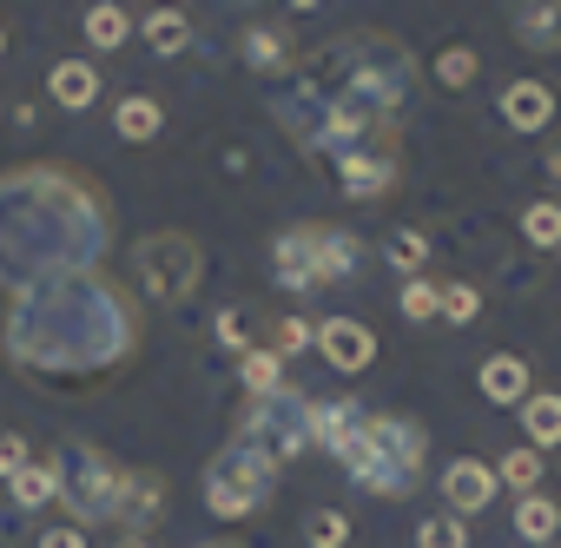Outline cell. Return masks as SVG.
<instances>
[{"label": "cell", "mask_w": 561, "mask_h": 548, "mask_svg": "<svg viewBox=\"0 0 561 548\" xmlns=\"http://www.w3.org/2000/svg\"><path fill=\"white\" fill-rule=\"evenodd\" d=\"M416 60L397 34L357 27L291 60L285 87H271V119L305 159H344L370 139L397 133V113L410 106Z\"/></svg>", "instance_id": "1"}, {"label": "cell", "mask_w": 561, "mask_h": 548, "mask_svg": "<svg viewBox=\"0 0 561 548\" xmlns=\"http://www.w3.org/2000/svg\"><path fill=\"white\" fill-rule=\"evenodd\" d=\"M146 338V318L133 292L106 271H54V278H21L0 311V351L21 377H106L119 370Z\"/></svg>", "instance_id": "2"}, {"label": "cell", "mask_w": 561, "mask_h": 548, "mask_svg": "<svg viewBox=\"0 0 561 548\" xmlns=\"http://www.w3.org/2000/svg\"><path fill=\"white\" fill-rule=\"evenodd\" d=\"M106 251L113 205L80 165L41 159L0 172V264H14L21 278H54V271H100Z\"/></svg>", "instance_id": "3"}, {"label": "cell", "mask_w": 561, "mask_h": 548, "mask_svg": "<svg viewBox=\"0 0 561 548\" xmlns=\"http://www.w3.org/2000/svg\"><path fill=\"white\" fill-rule=\"evenodd\" d=\"M337 463H344V469L357 476V489H370L377 502H403V495H416V482H423V469H430V436H423L416 416L364 410V423H357V436H351V449H344Z\"/></svg>", "instance_id": "4"}, {"label": "cell", "mask_w": 561, "mask_h": 548, "mask_svg": "<svg viewBox=\"0 0 561 548\" xmlns=\"http://www.w3.org/2000/svg\"><path fill=\"white\" fill-rule=\"evenodd\" d=\"M238 443L257 449L271 469H285L311 449V397H298L291 384L271 390V397H244V416H238Z\"/></svg>", "instance_id": "5"}, {"label": "cell", "mask_w": 561, "mask_h": 548, "mask_svg": "<svg viewBox=\"0 0 561 548\" xmlns=\"http://www.w3.org/2000/svg\"><path fill=\"white\" fill-rule=\"evenodd\" d=\"M133 278L152 305H185L198 285H205V244L192 231H146L133 244Z\"/></svg>", "instance_id": "6"}, {"label": "cell", "mask_w": 561, "mask_h": 548, "mask_svg": "<svg viewBox=\"0 0 561 548\" xmlns=\"http://www.w3.org/2000/svg\"><path fill=\"white\" fill-rule=\"evenodd\" d=\"M271 489H277V469H271L257 449H244L238 436L205 463V509H211L218 522H244V515H257V509L271 502Z\"/></svg>", "instance_id": "7"}, {"label": "cell", "mask_w": 561, "mask_h": 548, "mask_svg": "<svg viewBox=\"0 0 561 548\" xmlns=\"http://www.w3.org/2000/svg\"><path fill=\"white\" fill-rule=\"evenodd\" d=\"M113 489H119V463L100 449H80L73 463H60V502L73 515V528L113 522Z\"/></svg>", "instance_id": "8"}, {"label": "cell", "mask_w": 561, "mask_h": 548, "mask_svg": "<svg viewBox=\"0 0 561 548\" xmlns=\"http://www.w3.org/2000/svg\"><path fill=\"white\" fill-rule=\"evenodd\" d=\"M331 165H337V185H344L351 205H377V198H390L397 179H403V139H397V133H390V139H370V146H357V152H344V159H331Z\"/></svg>", "instance_id": "9"}, {"label": "cell", "mask_w": 561, "mask_h": 548, "mask_svg": "<svg viewBox=\"0 0 561 548\" xmlns=\"http://www.w3.org/2000/svg\"><path fill=\"white\" fill-rule=\"evenodd\" d=\"M311 344H318V357L337 370V377H364L370 364H377V331L364 324V318H324V324H311Z\"/></svg>", "instance_id": "10"}, {"label": "cell", "mask_w": 561, "mask_h": 548, "mask_svg": "<svg viewBox=\"0 0 561 548\" xmlns=\"http://www.w3.org/2000/svg\"><path fill=\"white\" fill-rule=\"evenodd\" d=\"M159 515H165V476H159V469H119V489H113V522H119L126 535H146Z\"/></svg>", "instance_id": "11"}, {"label": "cell", "mask_w": 561, "mask_h": 548, "mask_svg": "<svg viewBox=\"0 0 561 548\" xmlns=\"http://www.w3.org/2000/svg\"><path fill=\"white\" fill-rule=\"evenodd\" d=\"M271 264H277V278H285L291 292H324V271H318V218L277 231L271 238Z\"/></svg>", "instance_id": "12"}, {"label": "cell", "mask_w": 561, "mask_h": 548, "mask_svg": "<svg viewBox=\"0 0 561 548\" xmlns=\"http://www.w3.org/2000/svg\"><path fill=\"white\" fill-rule=\"evenodd\" d=\"M238 60H244L257 80H285V73H291V60H298L291 27H285V21H251V27L238 34Z\"/></svg>", "instance_id": "13"}, {"label": "cell", "mask_w": 561, "mask_h": 548, "mask_svg": "<svg viewBox=\"0 0 561 548\" xmlns=\"http://www.w3.org/2000/svg\"><path fill=\"white\" fill-rule=\"evenodd\" d=\"M495 113H502L508 133H541V126H554V93L541 80H508L502 100H495Z\"/></svg>", "instance_id": "14"}, {"label": "cell", "mask_w": 561, "mask_h": 548, "mask_svg": "<svg viewBox=\"0 0 561 548\" xmlns=\"http://www.w3.org/2000/svg\"><path fill=\"white\" fill-rule=\"evenodd\" d=\"M357 423H364V403H357V397H324V403H311V449L344 456L351 436H357Z\"/></svg>", "instance_id": "15"}, {"label": "cell", "mask_w": 561, "mask_h": 548, "mask_svg": "<svg viewBox=\"0 0 561 548\" xmlns=\"http://www.w3.org/2000/svg\"><path fill=\"white\" fill-rule=\"evenodd\" d=\"M443 495H449V515H476V509L495 502V469L476 463V456H456L443 469Z\"/></svg>", "instance_id": "16"}, {"label": "cell", "mask_w": 561, "mask_h": 548, "mask_svg": "<svg viewBox=\"0 0 561 548\" xmlns=\"http://www.w3.org/2000/svg\"><path fill=\"white\" fill-rule=\"evenodd\" d=\"M318 271H324V285H344L364 271V238L344 231V225H318Z\"/></svg>", "instance_id": "17"}, {"label": "cell", "mask_w": 561, "mask_h": 548, "mask_svg": "<svg viewBox=\"0 0 561 548\" xmlns=\"http://www.w3.org/2000/svg\"><path fill=\"white\" fill-rule=\"evenodd\" d=\"M47 93H54V106H67V113H87V106L100 100V67L54 60V67H47Z\"/></svg>", "instance_id": "18"}, {"label": "cell", "mask_w": 561, "mask_h": 548, "mask_svg": "<svg viewBox=\"0 0 561 548\" xmlns=\"http://www.w3.org/2000/svg\"><path fill=\"white\" fill-rule=\"evenodd\" d=\"M476 390H482L489 403H522V397H528V364H522L515 351H495V357H482Z\"/></svg>", "instance_id": "19"}, {"label": "cell", "mask_w": 561, "mask_h": 548, "mask_svg": "<svg viewBox=\"0 0 561 548\" xmlns=\"http://www.w3.org/2000/svg\"><path fill=\"white\" fill-rule=\"evenodd\" d=\"M113 133H119L126 146H146V139H159V133H165V106H159L152 93H126V100L113 106Z\"/></svg>", "instance_id": "20"}, {"label": "cell", "mask_w": 561, "mask_h": 548, "mask_svg": "<svg viewBox=\"0 0 561 548\" xmlns=\"http://www.w3.org/2000/svg\"><path fill=\"white\" fill-rule=\"evenodd\" d=\"M522 436H528L535 456L541 449H561V397L554 390H528L522 397Z\"/></svg>", "instance_id": "21"}, {"label": "cell", "mask_w": 561, "mask_h": 548, "mask_svg": "<svg viewBox=\"0 0 561 548\" xmlns=\"http://www.w3.org/2000/svg\"><path fill=\"white\" fill-rule=\"evenodd\" d=\"M8 495H14V509H47V502H60V456H34V463L8 482Z\"/></svg>", "instance_id": "22"}, {"label": "cell", "mask_w": 561, "mask_h": 548, "mask_svg": "<svg viewBox=\"0 0 561 548\" xmlns=\"http://www.w3.org/2000/svg\"><path fill=\"white\" fill-rule=\"evenodd\" d=\"M515 535H522V541H554V535H561V502L541 495V489L522 495V502H515Z\"/></svg>", "instance_id": "23"}, {"label": "cell", "mask_w": 561, "mask_h": 548, "mask_svg": "<svg viewBox=\"0 0 561 548\" xmlns=\"http://www.w3.org/2000/svg\"><path fill=\"white\" fill-rule=\"evenodd\" d=\"M80 27H87V41H93L100 54H113V47H126V41H133V14H126V8H113V0L87 8V14H80Z\"/></svg>", "instance_id": "24"}, {"label": "cell", "mask_w": 561, "mask_h": 548, "mask_svg": "<svg viewBox=\"0 0 561 548\" xmlns=\"http://www.w3.org/2000/svg\"><path fill=\"white\" fill-rule=\"evenodd\" d=\"M515 41L528 54H554L561 47V8H515Z\"/></svg>", "instance_id": "25"}, {"label": "cell", "mask_w": 561, "mask_h": 548, "mask_svg": "<svg viewBox=\"0 0 561 548\" xmlns=\"http://www.w3.org/2000/svg\"><path fill=\"white\" fill-rule=\"evenodd\" d=\"M146 47L165 54V60L185 54V47H192V21H185L179 8H152V14H146Z\"/></svg>", "instance_id": "26"}, {"label": "cell", "mask_w": 561, "mask_h": 548, "mask_svg": "<svg viewBox=\"0 0 561 548\" xmlns=\"http://www.w3.org/2000/svg\"><path fill=\"white\" fill-rule=\"evenodd\" d=\"M238 384H244V397H271V390H285V357H271V351H244V357H238Z\"/></svg>", "instance_id": "27"}, {"label": "cell", "mask_w": 561, "mask_h": 548, "mask_svg": "<svg viewBox=\"0 0 561 548\" xmlns=\"http://www.w3.org/2000/svg\"><path fill=\"white\" fill-rule=\"evenodd\" d=\"M522 238H528L535 251H561V198H535V205L522 212Z\"/></svg>", "instance_id": "28"}, {"label": "cell", "mask_w": 561, "mask_h": 548, "mask_svg": "<svg viewBox=\"0 0 561 548\" xmlns=\"http://www.w3.org/2000/svg\"><path fill=\"white\" fill-rule=\"evenodd\" d=\"M502 482L522 489V495H535V489H541V456H535L528 443H522V449H502V463H495V489H502Z\"/></svg>", "instance_id": "29"}, {"label": "cell", "mask_w": 561, "mask_h": 548, "mask_svg": "<svg viewBox=\"0 0 561 548\" xmlns=\"http://www.w3.org/2000/svg\"><path fill=\"white\" fill-rule=\"evenodd\" d=\"M416 548H469V528H462V515H423L416 522Z\"/></svg>", "instance_id": "30"}, {"label": "cell", "mask_w": 561, "mask_h": 548, "mask_svg": "<svg viewBox=\"0 0 561 548\" xmlns=\"http://www.w3.org/2000/svg\"><path fill=\"white\" fill-rule=\"evenodd\" d=\"M476 311H482V292H476V285H462V278H456V285H436V318L469 324Z\"/></svg>", "instance_id": "31"}, {"label": "cell", "mask_w": 561, "mask_h": 548, "mask_svg": "<svg viewBox=\"0 0 561 548\" xmlns=\"http://www.w3.org/2000/svg\"><path fill=\"white\" fill-rule=\"evenodd\" d=\"M390 264L403 271V278H416V271L430 264V238H423V231H410V225H403V231H390Z\"/></svg>", "instance_id": "32"}, {"label": "cell", "mask_w": 561, "mask_h": 548, "mask_svg": "<svg viewBox=\"0 0 561 548\" xmlns=\"http://www.w3.org/2000/svg\"><path fill=\"white\" fill-rule=\"evenodd\" d=\"M305 541H311V548H344V541H351V515H344V509H318V515L305 522Z\"/></svg>", "instance_id": "33"}, {"label": "cell", "mask_w": 561, "mask_h": 548, "mask_svg": "<svg viewBox=\"0 0 561 548\" xmlns=\"http://www.w3.org/2000/svg\"><path fill=\"white\" fill-rule=\"evenodd\" d=\"M476 67H482V60H476V47H443V54H436V80H443V87H456V93L476 80Z\"/></svg>", "instance_id": "34"}, {"label": "cell", "mask_w": 561, "mask_h": 548, "mask_svg": "<svg viewBox=\"0 0 561 548\" xmlns=\"http://www.w3.org/2000/svg\"><path fill=\"white\" fill-rule=\"evenodd\" d=\"M298 351H311V324L305 318H277V338H271V357H298Z\"/></svg>", "instance_id": "35"}, {"label": "cell", "mask_w": 561, "mask_h": 548, "mask_svg": "<svg viewBox=\"0 0 561 548\" xmlns=\"http://www.w3.org/2000/svg\"><path fill=\"white\" fill-rule=\"evenodd\" d=\"M211 338H218V351H238V357H244V351H251V331H244V311H231V305H225V311L211 318Z\"/></svg>", "instance_id": "36"}, {"label": "cell", "mask_w": 561, "mask_h": 548, "mask_svg": "<svg viewBox=\"0 0 561 548\" xmlns=\"http://www.w3.org/2000/svg\"><path fill=\"white\" fill-rule=\"evenodd\" d=\"M403 318H410V324H430V318H436V285H430V278H410V285H403Z\"/></svg>", "instance_id": "37"}, {"label": "cell", "mask_w": 561, "mask_h": 548, "mask_svg": "<svg viewBox=\"0 0 561 548\" xmlns=\"http://www.w3.org/2000/svg\"><path fill=\"white\" fill-rule=\"evenodd\" d=\"M27 463H34V456H27V436H14V430H8V436H0V476L14 482V476H21Z\"/></svg>", "instance_id": "38"}, {"label": "cell", "mask_w": 561, "mask_h": 548, "mask_svg": "<svg viewBox=\"0 0 561 548\" xmlns=\"http://www.w3.org/2000/svg\"><path fill=\"white\" fill-rule=\"evenodd\" d=\"M41 548H87V535L67 522V528H47V535H41Z\"/></svg>", "instance_id": "39"}, {"label": "cell", "mask_w": 561, "mask_h": 548, "mask_svg": "<svg viewBox=\"0 0 561 548\" xmlns=\"http://www.w3.org/2000/svg\"><path fill=\"white\" fill-rule=\"evenodd\" d=\"M192 548H251V541H231V535H211V541H192Z\"/></svg>", "instance_id": "40"}, {"label": "cell", "mask_w": 561, "mask_h": 548, "mask_svg": "<svg viewBox=\"0 0 561 548\" xmlns=\"http://www.w3.org/2000/svg\"><path fill=\"white\" fill-rule=\"evenodd\" d=\"M113 548H152V541H146V535H126V541H113Z\"/></svg>", "instance_id": "41"}, {"label": "cell", "mask_w": 561, "mask_h": 548, "mask_svg": "<svg viewBox=\"0 0 561 548\" xmlns=\"http://www.w3.org/2000/svg\"><path fill=\"white\" fill-rule=\"evenodd\" d=\"M0 54H8V27H0Z\"/></svg>", "instance_id": "42"}]
</instances>
